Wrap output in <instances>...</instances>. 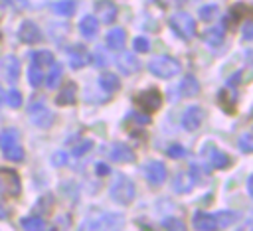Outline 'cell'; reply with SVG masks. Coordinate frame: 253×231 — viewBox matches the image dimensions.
I'll return each instance as SVG.
<instances>
[{
	"instance_id": "2",
	"label": "cell",
	"mask_w": 253,
	"mask_h": 231,
	"mask_svg": "<svg viewBox=\"0 0 253 231\" xmlns=\"http://www.w3.org/2000/svg\"><path fill=\"white\" fill-rule=\"evenodd\" d=\"M134 101H136V105L142 109V113L152 115V113H156V111L160 109V105H162V95H160L158 89H148V91H144L142 95H138Z\"/></svg>"
},
{
	"instance_id": "10",
	"label": "cell",
	"mask_w": 253,
	"mask_h": 231,
	"mask_svg": "<svg viewBox=\"0 0 253 231\" xmlns=\"http://www.w3.org/2000/svg\"><path fill=\"white\" fill-rule=\"evenodd\" d=\"M202 120H204V111H202L200 107H192V109L184 115V126H186L188 130L198 128V126L202 124Z\"/></svg>"
},
{
	"instance_id": "23",
	"label": "cell",
	"mask_w": 253,
	"mask_h": 231,
	"mask_svg": "<svg viewBox=\"0 0 253 231\" xmlns=\"http://www.w3.org/2000/svg\"><path fill=\"white\" fill-rule=\"evenodd\" d=\"M101 87H103L107 93H113V91H117V87H119V79H117L113 73H105V75L101 77Z\"/></svg>"
},
{
	"instance_id": "24",
	"label": "cell",
	"mask_w": 253,
	"mask_h": 231,
	"mask_svg": "<svg viewBox=\"0 0 253 231\" xmlns=\"http://www.w3.org/2000/svg\"><path fill=\"white\" fill-rule=\"evenodd\" d=\"M117 225H121V217L103 215V217H99V219L93 221V227H99V229H103V227H117Z\"/></svg>"
},
{
	"instance_id": "11",
	"label": "cell",
	"mask_w": 253,
	"mask_h": 231,
	"mask_svg": "<svg viewBox=\"0 0 253 231\" xmlns=\"http://www.w3.org/2000/svg\"><path fill=\"white\" fill-rule=\"evenodd\" d=\"M18 36H20V39H24V41H28V43L42 39V34H40V30H38V26L32 24V22H26V24L20 28Z\"/></svg>"
},
{
	"instance_id": "5",
	"label": "cell",
	"mask_w": 253,
	"mask_h": 231,
	"mask_svg": "<svg viewBox=\"0 0 253 231\" xmlns=\"http://www.w3.org/2000/svg\"><path fill=\"white\" fill-rule=\"evenodd\" d=\"M170 22H172V30H174L180 38H192L194 32H196V24H194V20H192L188 14H184V12L172 16Z\"/></svg>"
},
{
	"instance_id": "26",
	"label": "cell",
	"mask_w": 253,
	"mask_h": 231,
	"mask_svg": "<svg viewBox=\"0 0 253 231\" xmlns=\"http://www.w3.org/2000/svg\"><path fill=\"white\" fill-rule=\"evenodd\" d=\"M231 16L237 18V24H239L243 18H249V16H251V10H249V6H245V4H235V6L231 8Z\"/></svg>"
},
{
	"instance_id": "42",
	"label": "cell",
	"mask_w": 253,
	"mask_h": 231,
	"mask_svg": "<svg viewBox=\"0 0 253 231\" xmlns=\"http://www.w3.org/2000/svg\"><path fill=\"white\" fill-rule=\"evenodd\" d=\"M2 97H4V95H2V91H0V101H2Z\"/></svg>"
},
{
	"instance_id": "4",
	"label": "cell",
	"mask_w": 253,
	"mask_h": 231,
	"mask_svg": "<svg viewBox=\"0 0 253 231\" xmlns=\"http://www.w3.org/2000/svg\"><path fill=\"white\" fill-rule=\"evenodd\" d=\"M18 174L12 170H0V195L6 197H16L20 192V182Z\"/></svg>"
},
{
	"instance_id": "3",
	"label": "cell",
	"mask_w": 253,
	"mask_h": 231,
	"mask_svg": "<svg viewBox=\"0 0 253 231\" xmlns=\"http://www.w3.org/2000/svg\"><path fill=\"white\" fill-rule=\"evenodd\" d=\"M0 146L8 160H22L24 154H22V148L18 146V138L14 130H6L0 134Z\"/></svg>"
},
{
	"instance_id": "7",
	"label": "cell",
	"mask_w": 253,
	"mask_h": 231,
	"mask_svg": "<svg viewBox=\"0 0 253 231\" xmlns=\"http://www.w3.org/2000/svg\"><path fill=\"white\" fill-rule=\"evenodd\" d=\"M144 176L148 178V182L160 184V182H164V178H166V168H164V164H160V162H150V164L144 166Z\"/></svg>"
},
{
	"instance_id": "21",
	"label": "cell",
	"mask_w": 253,
	"mask_h": 231,
	"mask_svg": "<svg viewBox=\"0 0 253 231\" xmlns=\"http://www.w3.org/2000/svg\"><path fill=\"white\" fill-rule=\"evenodd\" d=\"M204 39L206 41H210V43H213V45H217L221 39H223V30L217 26V28H210V30H206V34H204Z\"/></svg>"
},
{
	"instance_id": "33",
	"label": "cell",
	"mask_w": 253,
	"mask_h": 231,
	"mask_svg": "<svg viewBox=\"0 0 253 231\" xmlns=\"http://www.w3.org/2000/svg\"><path fill=\"white\" fill-rule=\"evenodd\" d=\"M200 14H202V18H204V20H211V18H215V16H217V8H215V6H204Z\"/></svg>"
},
{
	"instance_id": "40",
	"label": "cell",
	"mask_w": 253,
	"mask_h": 231,
	"mask_svg": "<svg viewBox=\"0 0 253 231\" xmlns=\"http://www.w3.org/2000/svg\"><path fill=\"white\" fill-rule=\"evenodd\" d=\"M97 172H99V174H107V172H109V168H107L105 164H97Z\"/></svg>"
},
{
	"instance_id": "20",
	"label": "cell",
	"mask_w": 253,
	"mask_h": 231,
	"mask_svg": "<svg viewBox=\"0 0 253 231\" xmlns=\"http://www.w3.org/2000/svg\"><path fill=\"white\" fill-rule=\"evenodd\" d=\"M180 91H182V95H186V97L196 95V93H198V81H196L194 77H186V79L182 81V85H180Z\"/></svg>"
},
{
	"instance_id": "1",
	"label": "cell",
	"mask_w": 253,
	"mask_h": 231,
	"mask_svg": "<svg viewBox=\"0 0 253 231\" xmlns=\"http://www.w3.org/2000/svg\"><path fill=\"white\" fill-rule=\"evenodd\" d=\"M150 71L156 73V75H160V77H172V75H176L180 71V63L176 59L168 57V55H160V57L152 59Z\"/></svg>"
},
{
	"instance_id": "31",
	"label": "cell",
	"mask_w": 253,
	"mask_h": 231,
	"mask_svg": "<svg viewBox=\"0 0 253 231\" xmlns=\"http://www.w3.org/2000/svg\"><path fill=\"white\" fill-rule=\"evenodd\" d=\"M6 101H8L10 107H18L20 101H22V97H20V93H18L16 89H10V91L6 93Z\"/></svg>"
},
{
	"instance_id": "25",
	"label": "cell",
	"mask_w": 253,
	"mask_h": 231,
	"mask_svg": "<svg viewBox=\"0 0 253 231\" xmlns=\"http://www.w3.org/2000/svg\"><path fill=\"white\" fill-rule=\"evenodd\" d=\"M213 219H215V225L227 227V225H231V223L237 221V215L231 213V211H223V213H219V215H213Z\"/></svg>"
},
{
	"instance_id": "16",
	"label": "cell",
	"mask_w": 253,
	"mask_h": 231,
	"mask_svg": "<svg viewBox=\"0 0 253 231\" xmlns=\"http://www.w3.org/2000/svg\"><path fill=\"white\" fill-rule=\"evenodd\" d=\"M75 95H77V87L73 83H69L67 87H63L61 95L57 97V103L59 105H71V103H75Z\"/></svg>"
},
{
	"instance_id": "39",
	"label": "cell",
	"mask_w": 253,
	"mask_h": 231,
	"mask_svg": "<svg viewBox=\"0 0 253 231\" xmlns=\"http://www.w3.org/2000/svg\"><path fill=\"white\" fill-rule=\"evenodd\" d=\"M53 162H55V164H59V162H65V154H63V152H59V154H55V158H53Z\"/></svg>"
},
{
	"instance_id": "32",
	"label": "cell",
	"mask_w": 253,
	"mask_h": 231,
	"mask_svg": "<svg viewBox=\"0 0 253 231\" xmlns=\"http://www.w3.org/2000/svg\"><path fill=\"white\" fill-rule=\"evenodd\" d=\"M174 188H176V192H186V190H190V188H192V178H190V176H188V178H182V176H180V178L176 180V186H174Z\"/></svg>"
},
{
	"instance_id": "19",
	"label": "cell",
	"mask_w": 253,
	"mask_h": 231,
	"mask_svg": "<svg viewBox=\"0 0 253 231\" xmlns=\"http://www.w3.org/2000/svg\"><path fill=\"white\" fill-rule=\"evenodd\" d=\"M87 53L83 51V49H73L71 53H69V63H71V67H83L85 63H87Z\"/></svg>"
},
{
	"instance_id": "28",
	"label": "cell",
	"mask_w": 253,
	"mask_h": 231,
	"mask_svg": "<svg viewBox=\"0 0 253 231\" xmlns=\"http://www.w3.org/2000/svg\"><path fill=\"white\" fill-rule=\"evenodd\" d=\"M22 225H24L26 229H43V227H45V223H43V219H42L40 215H32V217L24 219Z\"/></svg>"
},
{
	"instance_id": "17",
	"label": "cell",
	"mask_w": 253,
	"mask_h": 231,
	"mask_svg": "<svg viewBox=\"0 0 253 231\" xmlns=\"http://www.w3.org/2000/svg\"><path fill=\"white\" fill-rule=\"evenodd\" d=\"M107 39H109V45H111L113 49H121L123 43H125V32H123L121 28H115V30L109 32Z\"/></svg>"
},
{
	"instance_id": "22",
	"label": "cell",
	"mask_w": 253,
	"mask_h": 231,
	"mask_svg": "<svg viewBox=\"0 0 253 231\" xmlns=\"http://www.w3.org/2000/svg\"><path fill=\"white\" fill-rule=\"evenodd\" d=\"M32 61H34V65H38V67L43 69V67H47L49 63H53V57H51L49 51H38V53H34Z\"/></svg>"
},
{
	"instance_id": "30",
	"label": "cell",
	"mask_w": 253,
	"mask_h": 231,
	"mask_svg": "<svg viewBox=\"0 0 253 231\" xmlns=\"http://www.w3.org/2000/svg\"><path fill=\"white\" fill-rule=\"evenodd\" d=\"M53 8H55V12H57V14L69 16V14H73V10H75V4L67 0V2H57V4L53 6Z\"/></svg>"
},
{
	"instance_id": "8",
	"label": "cell",
	"mask_w": 253,
	"mask_h": 231,
	"mask_svg": "<svg viewBox=\"0 0 253 231\" xmlns=\"http://www.w3.org/2000/svg\"><path fill=\"white\" fill-rule=\"evenodd\" d=\"M0 67H2V71H4V77H6L10 83H14V81L18 79V69H20V63H18V59H16L14 55L4 57V59H2V63H0Z\"/></svg>"
},
{
	"instance_id": "12",
	"label": "cell",
	"mask_w": 253,
	"mask_h": 231,
	"mask_svg": "<svg viewBox=\"0 0 253 231\" xmlns=\"http://www.w3.org/2000/svg\"><path fill=\"white\" fill-rule=\"evenodd\" d=\"M111 158L113 160H117V162H130L132 158H134V154L126 148V146H123V144H115L113 146V150H111Z\"/></svg>"
},
{
	"instance_id": "29",
	"label": "cell",
	"mask_w": 253,
	"mask_h": 231,
	"mask_svg": "<svg viewBox=\"0 0 253 231\" xmlns=\"http://www.w3.org/2000/svg\"><path fill=\"white\" fill-rule=\"evenodd\" d=\"M43 77H45V71H42V67L34 65L30 69V81H32V85H42L43 83Z\"/></svg>"
},
{
	"instance_id": "27",
	"label": "cell",
	"mask_w": 253,
	"mask_h": 231,
	"mask_svg": "<svg viewBox=\"0 0 253 231\" xmlns=\"http://www.w3.org/2000/svg\"><path fill=\"white\" fill-rule=\"evenodd\" d=\"M59 77H61V69H59V65H53L51 71H47V75L43 77V81L47 83V87H55Z\"/></svg>"
},
{
	"instance_id": "13",
	"label": "cell",
	"mask_w": 253,
	"mask_h": 231,
	"mask_svg": "<svg viewBox=\"0 0 253 231\" xmlns=\"http://www.w3.org/2000/svg\"><path fill=\"white\" fill-rule=\"evenodd\" d=\"M194 227L196 229H215V219L213 215H208V213H196L194 217Z\"/></svg>"
},
{
	"instance_id": "34",
	"label": "cell",
	"mask_w": 253,
	"mask_h": 231,
	"mask_svg": "<svg viewBox=\"0 0 253 231\" xmlns=\"http://www.w3.org/2000/svg\"><path fill=\"white\" fill-rule=\"evenodd\" d=\"M148 47L150 45H148V39L146 38H136L134 39V49L136 51H148Z\"/></svg>"
},
{
	"instance_id": "38",
	"label": "cell",
	"mask_w": 253,
	"mask_h": 231,
	"mask_svg": "<svg viewBox=\"0 0 253 231\" xmlns=\"http://www.w3.org/2000/svg\"><path fill=\"white\" fill-rule=\"evenodd\" d=\"M164 225H166V227H178V229H184V223L178 221V219H168Z\"/></svg>"
},
{
	"instance_id": "41",
	"label": "cell",
	"mask_w": 253,
	"mask_h": 231,
	"mask_svg": "<svg viewBox=\"0 0 253 231\" xmlns=\"http://www.w3.org/2000/svg\"><path fill=\"white\" fill-rule=\"evenodd\" d=\"M243 34H245V38L249 39V36H251V26H249V24L245 26V32H243Z\"/></svg>"
},
{
	"instance_id": "9",
	"label": "cell",
	"mask_w": 253,
	"mask_h": 231,
	"mask_svg": "<svg viewBox=\"0 0 253 231\" xmlns=\"http://www.w3.org/2000/svg\"><path fill=\"white\" fill-rule=\"evenodd\" d=\"M115 16H117V8H115L109 0H101V2H97V20L109 24V22L115 20Z\"/></svg>"
},
{
	"instance_id": "35",
	"label": "cell",
	"mask_w": 253,
	"mask_h": 231,
	"mask_svg": "<svg viewBox=\"0 0 253 231\" xmlns=\"http://www.w3.org/2000/svg\"><path fill=\"white\" fill-rule=\"evenodd\" d=\"M168 156H172V158H182V156H186V150H184L182 146H170V148H168Z\"/></svg>"
},
{
	"instance_id": "15",
	"label": "cell",
	"mask_w": 253,
	"mask_h": 231,
	"mask_svg": "<svg viewBox=\"0 0 253 231\" xmlns=\"http://www.w3.org/2000/svg\"><path fill=\"white\" fill-rule=\"evenodd\" d=\"M119 65H121V69H123L125 73H134V71L138 69V61H136V57L130 55V53L121 55V57H119Z\"/></svg>"
},
{
	"instance_id": "37",
	"label": "cell",
	"mask_w": 253,
	"mask_h": 231,
	"mask_svg": "<svg viewBox=\"0 0 253 231\" xmlns=\"http://www.w3.org/2000/svg\"><path fill=\"white\" fill-rule=\"evenodd\" d=\"M91 146H93V144L87 140V142H83L81 146H77V148L73 150V154H75V156H79V154H85V152H87V148H91Z\"/></svg>"
},
{
	"instance_id": "36",
	"label": "cell",
	"mask_w": 253,
	"mask_h": 231,
	"mask_svg": "<svg viewBox=\"0 0 253 231\" xmlns=\"http://www.w3.org/2000/svg\"><path fill=\"white\" fill-rule=\"evenodd\" d=\"M239 144L243 146L245 152H249V150H251V136H249V134H243L241 140H239Z\"/></svg>"
},
{
	"instance_id": "14",
	"label": "cell",
	"mask_w": 253,
	"mask_h": 231,
	"mask_svg": "<svg viewBox=\"0 0 253 231\" xmlns=\"http://www.w3.org/2000/svg\"><path fill=\"white\" fill-rule=\"evenodd\" d=\"M79 30L85 38H93L97 34V18H93V16L83 18V22L79 24Z\"/></svg>"
},
{
	"instance_id": "18",
	"label": "cell",
	"mask_w": 253,
	"mask_h": 231,
	"mask_svg": "<svg viewBox=\"0 0 253 231\" xmlns=\"http://www.w3.org/2000/svg\"><path fill=\"white\" fill-rule=\"evenodd\" d=\"M208 158H210V166H213V168H225L229 164V158L219 150H211L208 154Z\"/></svg>"
},
{
	"instance_id": "6",
	"label": "cell",
	"mask_w": 253,
	"mask_h": 231,
	"mask_svg": "<svg viewBox=\"0 0 253 231\" xmlns=\"http://www.w3.org/2000/svg\"><path fill=\"white\" fill-rule=\"evenodd\" d=\"M111 193H113V197H117L119 201L126 203V201L132 199V195H134V188H132V184H130L128 180H123V178H121L117 184H113Z\"/></svg>"
}]
</instances>
